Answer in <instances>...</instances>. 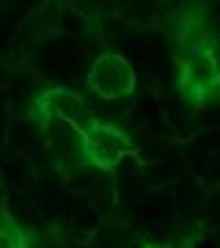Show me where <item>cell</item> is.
<instances>
[{"label":"cell","mask_w":220,"mask_h":248,"mask_svg":"<svg viewBox=\"0 0 220 248\" xmlns=\"http://www.w3.org/2000/svg\"><path fill=\"white\" fill-rule=\"evenodd\" d=\"M80 138H83V152L88 155V160L105 171L116 169L132 152L127 135L118 127L105 122H91L86 133H80Z\"/></svg>","instance_id":"2"},{"label":"cell","mask_w":220,"mask_h":248,"mask_svg":"<svg viewBox=\"0 0 220 248\" xmlns=\"http://www.w3.org/2000/svg\"><path fill=\"white\" fill-rule=\"evenodd\" d=\"M179 83H182V91L195 105H206L209 97L218 94L220 89V66L215 53L206 47H195L190 58L182 61V66H179Z\"/></svg>","instance_id":"1"},{"label":"cell","mask_w":220,"mask_h":248,"mask_svg":"<svg viewBox=\"0 0 220 248\" xmlns=\"http://www.w3.org/2000/svg\"><path fill=\"white\" fill-rule=\"evenodd\" d=\"M88 86L105 99L127 97L135 89V72L121 55H102L94 63V69L88 72Z\"/></svg>","instance_id":"3"}]
</instances>
